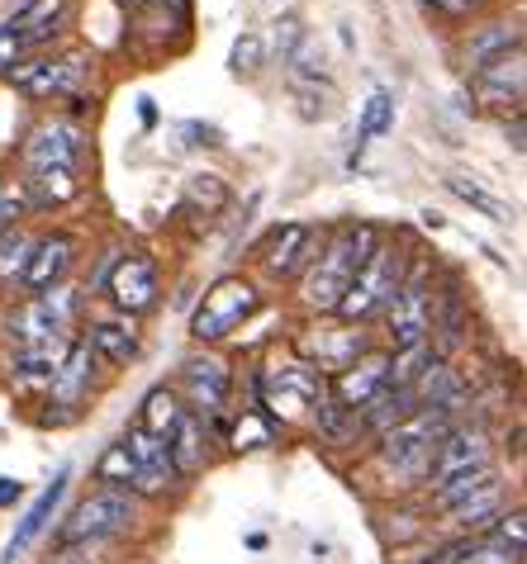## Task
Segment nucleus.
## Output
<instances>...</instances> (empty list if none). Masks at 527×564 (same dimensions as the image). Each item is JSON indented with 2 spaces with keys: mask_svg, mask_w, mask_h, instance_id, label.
I'll return each mask as SVG.
<instances>
[{
  "mask_svg": "<svg viewBox=\"0 0 527 564\" xmlns=\"http://www.w3.org/2000/svg\"><path fill=\"white\" fill-rule=\"evenodd\" d=\"M494 545H504V551H514L523 555V545H527V531H523V512H499V522H494Z\"/></svg>",
  "mask_w": 527,
  "mask_h": 564,
  "instance_id": "obj_34",
  "label": "nucleus"
},
{
  "mask_svg": "<svg viewBox=\"0 0 527 564\" xmlns=\"http://www.w3.org/2000/svg\"><path fill=\"white\" fill-rule=\"evenodd\" d=\"M129 522H133V498L123 494V489H96V494H86L82 503H76V512L67 517V527H62V541H67V545L110 541Z\"/></svg>",
  "mask_w": 527,
  "mask_h": 564,
  "instance_id": "obj_5",
  "label": "nucleus"
},
{
  "mask_svg": "<svg viewBox=\"0 0 527 564\" xmlns=\"http://www.w3.org/2000/svg\"><path fill=\"white\" fill-rule=\"evenodd\" d=\"M110 300L123 313H143L158 304V261L152 257H123L110 275Z\"/></svg>",
  "mask_w": 527,
  "mask_h": 564,
  "instance_id": "obj_15",
  "label": "nucleus"
},
{
  "mask_svg": "<svg viewBox=\"0 0 527 564\" xmlns=\"http://www.w3.org/2000/svg\"><path fill=\"white\" fill-rule=\"evenodd\" d=\"M385 370H390V360H385V356H362V360H352V366L337 370L333 399L343 403V409L356 413L370 394H376V389H385Z\"/></svg>",
  "mask_w": 527,
  "mask_h": 564,
  "instance_id": "obj_20",
  "label": "nucleus"
},
{
  "mask_svg": "<svg viewBox=\"0 0 527 564\" xmlns=\"http://www.w3.org/2000/svg\"><path fill=\"white\" fill-rule=\"evenodd\" d=\"M29 214V199H24V185H14L10 176H0V228L14 224V218Z\"/></svg>",
  "mask_w": 527,
  "mask_h": 564,
  "instance_id": "obj_35",
  "label": "nucleus"
},
{
  "mask_svg": "<svg viewBox=\"0 0 527 564\" xmlns=\"http://www.w3.org/2000/svg\"><path fill=\"white\" fill-rule=\"evenodd\" d=\"M447 512H452L456 527H490L494 517L504 512V479H494V484H485V489H475L471 498H461V503H452Z\"/></svg>",
  "mask_w": 527,
  "mask_h": 564,
  "instance_id": "obj_26",
  "label": "nucleus"
},
{
  "mask_svg": "<svg viewBox=\"0 0 527 564\" xmlns=\"http://www.w3.org/2000/svg\"><path fill=\"white\" fill-rule=\"evenodd\" d=\"M314 347H319V366L323 370H343L352 366L356 356H362V327H343V333H333V337H314Z\"/></svg>",
  "mask_w": 527,
  "mask_h": 564,
  "instance_id": "obj_29",
  "label": "nucleus"
},
{
  "mask_svg": "<svg viewBox=\"0 0 527 564\" xmlns=\"http://www.w3.org/2000/svg\"><path fill=\"white\" fill-rule=\"evenodd\" d=\"M370 252H376V228H370V224L337 228V238L329 242V252H319V265L304 275V304L337 308V300L347 294L352 275L362 271Z\"/></svg>",
  "mask_w": 527,
  "mask_h": 564,
  "instance_id": "obj_1",
  "label": "nucleus"
},
{
  "mask_svg": "<svg viewBox=\"0 0 527 564\" xmlns=\"http://www.w3.org/2000/svg\"><path fill=\"white\" fill-rule=\"evenodd\" d=\"M82 152L86 143L76 133V123H43L24 143V176H39V171H82Z\"/></svg>",
  "mask_w": 527,
  "mask_h": 564,
  "instance_id": "obj_11",
  "label": "nucleus"
},
{
  "mask_svg": "<svg viewBox=\"0 0 527 564\" xmlns=\"http://www.w3.org/2000/svg\"><path fill=\"white\" fill-rule=\"evenodd\" d=\"M257 67H261V39H257V34H243V39L234 43V72L252 76Z\"/></svg>",
  "mask_w": 527,
  "mask_h": 564,
  "instance_id": "obj_38",
  "label": "nucleus"
},
{
  "mask_svg": "<svg viewBox=\"0 0 527 564\" xmlns=\"http://www.w3.org/2000/svg\"><path fill=\"white\" fill-rule=\"evenodd\" d=\"M86 347L105 360H115V366H123V360L138 351V327H133V318H105V323L90 327Z\"/></svg>",
  "mask_w": 527,
  "mask_h": 564,
  "instance_id": "obj_24",
  "label": "nucleus"
},
{
  "mask_svg": "<svg viewBox=\"0 0 527 564\" xmlns=\"http://www.w3.org/2000/svg\"><path fill=\"white\" fill-rule=\"evenodd\" d=\"M356 413H362V417H356V422H362V427H370L376 436H385V432L395 427V422H405L409 413H418V403H413L409 389L385 384V389H376V394H370V399H366Z\"/></svg>",
  "mask_w": 527,
  "mask_h": 564,
  "instance_id": "obj_22",
  "label": "nucleus"
},
{
  "mask_svg": "<svg viewBox=\"0 0 527 564\" xmlns=\"http://www.w3.org/2000/svg\"><path fill=\"white\" fill-rule=\"evenodd\" d=\"M67 479H72V469L62 465L57 475L43 484V494L34 498V503H29V512L20 517V527H14V536H10V545H6V560H0V564H14V560L29 551V545L43 536V527L53 522V512H57V503H62V494H67Z\"/></svg>",
  "mask_w": 527,
  "mask_h": 564,
  "instance_id": "obj_14",
  "label": "nucleus"
},
{
  "mask_svg": "<svg viewBox=\"0 0 527 564\" xmlns=\"http://www.w3.org/2000/svg\"><path fill=\"white\" fill-rule=\"evenodd\" d=\"M508 48H523V34H518L514 24H504V20L475 24L471 39H466V48H461V62H466V72H480L485 62H494V57L508 53Z\"/></svg>",
  "mask_w": 527,
  "mask_h": 564,
  "instance_id": "obj_23",
  "label": "nucleus"
},
{
  "mask_svg": "<svg viewBox=\"0 0 527 564\" xmlns=\"http://www.w3.org/2000/svg\"><path fill=\"white\" fill-rule=\"evenodd\" d=\"M72 318H76V290L53 285V290L34 294V300L14 313V318H10V337L20 341V347H29V341H49V337L67 333Z\"/></svg>",
  "mask_w": 527,
  "mask_h": 564,
  "instance_id": "obj_7",
  "label": "nucleus"
},
{
  "mask_svg": "<svg viewBox=\"0 0 527 564\" xmlns=\"http://www.w3.org/2000/svg\"><path fill=\"white\" fill-rule=\"evenodd\" d=\"M405 271H409L405 247H380L376 242V252H370L362 271L352 275V285H347L343 300H337L333 313H343L347 323H362V318H370V313H380L385 304H390V294L399 290Z\"/></svg>",
  "mask_w": 527,
  "mask_h": 564,
  "instance_id": "obj_3",
  "label": "nucleus"
},
{
  "mask_svg": "<svg viewBox=\"0 0 527 564\" xmlns=\"http://www.w3.org/2000/svg\"><path fill=\"white\" fill-rule=\"evenodd\" d=\"M452 432V413L442 409H418L405 422H395L390 432L380 436V460L405 469V475H428L432 456H438V442Z\"/></svg>",
  "mask_w": 527,
  "mask_h": 564,
  "instance_id": "obj_2",
  "label": "nucleus"
},
{
  "mask_svg": "<svg viewBox=\"0 0 527 564\" xmlns=\"http://www.w3.org/2000/svg\"><path fill=\"white\" fill-rule=\"evenodd\" d=\"M185 133H195V143H209V148L219 143V133H214L209 123H185Z\"/></svg>",
  "mask_w": 527,
  "mask_h": 564,
  "instance_id": "obj_42",
  "label": "nucleus"
},
{
  "mask_svg": "<svg viewBox=\"0 0 527 564\" xmlns=\"http://www.w3.org/2000/svg\"><path fill=\"white\" fill-rule=\"evenodd\" d=\"M181 417H185V409L176 403L172 389H152L148 403L138 409V422H133V427H143L148 436H158V442H172V432L181 427Z\"/></svg>",
  "mask_w": 527,
  "mask_h": 564,
  "instance_id": "obj_25",
  "label": "nucleus"
},
{
  "mask_svg": "<svg viewBox=\"0 0 527 564\" xmlns=\"http://www.w3.org/2000/svg\"><path fill=\"white\" fill-rule=\"evenodd\" d=\"M267 442H271V427H267V422H261L257 413H247L238 427H234V446H238V451H257V446H267Z\"/></svg>",
  "mask_w": 527,
  "mask_h": 564,
  "instance_id": "obj_36",
  "label": "nucleus"
},
{
  "mask_svg": "<svg viewBox=\"0 0 527 564\" xmlns=\"http://www.w3.org/2000/svg\"><path fill=\"white\" fill-rule=\"evenodd\" d=\"M166 451H172V469H176V475H195V469L205 465V427H200V417L185 413L181 427L172 432V442H166Z\"/></svg>",
  "mask_w": 527,
  "mask_h": 564,
  "instance_id": "obj_27",
  "label": "nucleus"
},
{
  "mask_svg": "<svg viewBox=\"0 0 527 564\" xmlns=\"http://www.w3.org/2000/svg\"><path fill=\"white\" fill-rule=\"evenodd\" d=\"M385 318H390L395 347H418V341L432 337L438 313H432V280H428L423 265H418V271H405L399 290L390 294V304H385Z\"/></svg>",
  "mask_w": 527,
  "mask_h": 564,
  "instance_id": "obj_4",
  "label": "nucleus"
},
{
  "mask_svg": "<svg viewBox=\"0 0 527 564\" xmlns=\"http://www.w3.org/2000/svg\"><path fill=\"white\" fill-rule=\"evenodd\" d=\"M261 394H267L271 413L294 417V413H304L309 403L323 399V375H319V366H309V360H281V366H271L261 375Z\"/></svg>",
  "mask_w": 527,
  "mask_h": 564,
  "instance_id": "obj_9",
  "label": "nucleus"
},
{
  "mask_svg": "<svg viewBox=\"0 0 527 564\" xmlns=\"http://www.w3.org/2000/svg\"><path fill=\"white\" fill-rule=\"evenodd\" d=\"M62 20H67V0H29L24 10L10 14L6 29L24 43V48H43V43L62 29Z\"/></svg>",
  "mask_w": 527,
  "mask_h": 564,
  "instance_id": "obj_21",
  "label": "nucleus"
},
{
  "mask_svg": "<svg viewBox=\"0 0 527 564\" xmlns=\"http://www.w3.org/2000/svg\"><path fill=\"white\" fill-rule=\"evenodd\" d=\"M252 308H257V290L247 285V280L228 275V280H219V285H214V290L205 294V304L195 308L191 333H195L200 341H219V337L234 333V327H238Z\"/></svg>",
  "mask_w": 527,
  "mask_h": 564,
  "instance_id": "obj_6",
  "label": "nucleus"
},
{
  "mask_svg": "<svg viewBox=\"0 0 527 564\" xmlns=\"http://www.w3.org/2000/svg\"><path fill=\"white\" fill-rule=\"evenodd\" d=\"M20 494H24V484H20V479H0V508L20 503Z\"/></svg>",
  "mask_w": 527,
  "mask_h": 564,
  "instance_id": "obj_41",
  "label": "nucleus"
},
{
  "mask_svg": "<svg viewBox=\"0 0 527 564\" xmlns=\"http://www.w3.org/2000/svg\"><path fill=\"white\" fill-rule=\"evenodd\" d=\"M24 53H29V48H24V43H20V39H14V34H10V29H6V24H0V76H10L14 67H20V62H24Z\"/></svg>",
  "mask_w": 527,
  "mask_h": 564,
  "instance_id": "obj_39",
  "label": "nucleus"
},
{
  "mask_svg": "<svg viewBox=\"0 0 527 564\" xmlns=\"http://www.w3.org/2000/svg\"><path fill=\"white\" fill-rule=\"evenodd\" d=\"M90 375H96V351H90L86 341H72L62 366L49 380V403H62L67 413H76L90 399Z\"/></svg>",
  "mask_w": 527,
  "mask_h": 564,
  "instance_id": "obj_13",
  "label": "nucleus"
},
{
  "mask_svg": "<svg viewBox=\"0 0 527 564\" xmlns=\"http://www.w3.org/2000/svg\"><path fill=\"white\" fill-rule=\"evenodd\" d=\"M390 123H395V96H390V90H376V96L366 100L362 129H356V152H362V143H370V138H380Z\"/></svg>",
  "mask_w": 527,
  "mask_h": 564,
  "instance_id": "obj_33",
  "label": "nucleus"
},
{
  "mask_svg": "<svg viewBox=\"0 0 527 564\" xmlns=\"http://www.w3.org/2000/svg\"><path fill=\"white\" fill-rule=\"evenodd\" d=\"M67 347H72L67 333H62V337H49V341H29V347L14 351V370H20L24 380H29V375H49V380H53V370L62 366Z\"/></svg>",
  "mask_w": 527,
  "mask_h": 564,
  "instance_id": "obj_28",
  "label": "nucleus"
},
{
  "mask_svg": "<svg viewBox=\"0 0 527 564\" xmlns=\"http://www.w3.org/2000/svg\"><path fill=\"white\" fill-rule=\"evenodd\" d=\"M123 446H129V456L138 460V494H162L166 484L176 479L172 451H166V442L148 436L143 427H129V432H123Z\"/></svg>",
  "mask_w": 527,
  "mask_h": 564,
  "instance_id": "obj_16",
  "label": "nucleus"
},
{
  "mask_svg": "<svg viewBox=\"0 0 527 564\" xmlns=\"http://www.w3.org/2000/svg\"><path fill=\"white\" fill-rule=\"evenodd\" d=\"M86 72L90 62L86 53H67V57H34V62H20L10 72V82L29 90L34 100H49V96H76L86 86Z\"/></svg>",
  "mask_w": 527,
  "mask_h": 564,
  "instance_id": "obj_8",
  "label": "nucleus"
},
{
  "mask_svg": "<svg viewBox=\"0 0 527 564\" xmlns=\"http://www.w3.org/2000/svg\"><path fill=\"white\" fill-rule=\"evenodd\" d=\"M76 257V242L67 238V232H53V238H43L34 242V257H29V271H24V285L43 294V290H53L62 285V275H67V265Z\"/></svg>",
  "mask_w": 527,
  "mask_h": 564,
  "instance_id": "obj_19",
  "label": "nucleus"
},
{
  "mask_svg": "<svg viewBox=\"0 0 527 564\" xmlns=\"http://www.w3.org/2000/svg\"><path fill=\"white\" fill-rule=\"evenodd\" d=\"M29 257H34V238H24L20 228L0 238V285H14L29 271Z\"/></svg>",
  "mask_w": 527,
  "mask_h": 564,
  "instance_id": "obj_32",
  "label": "nucleus"
},
{
  "mask_svg": "<svg viewBox=\"0 0 527 564\" xmlns=\"http://www.w3.org/2000/svg\"><path fill=\"white\" fill-rule=\"evenodd\" d=\"M309 257H314V228H304V224H281L267 238V252H261V261H267L271 275L304 271Z\"/></svg>",
  "mask_w": 527,
  "mask_h": 564,
  "instance_id": "obj_18",
  "label": "nucleus"
},
{
  "mask_svg": "<svg viewBox=\"0 0 527 564\" xmlns=\"http://www.w3.org/2000/svg\"><path fill=\"white\" fill-rule=\"evenodd\" d=\"M447 191H452L456 199H466V205L480 209L485 218H494V224H508V218H514V209H508L499 195H490L485 185H475V181H466V176H447Z\"/></svg>",
  "mask_w": 527,
  "mask_h": 564,
  "instance_id": "obj_31",
  "label": "nucleus"
},
{
  "mask_svg": "<svg viewBox=\"0 0 527 564\" xmlns=\"http://www.w3.org/2000/svg\"><path fill=\"white\" fill-rule=\"evenodd\" d=\"M471 86L475 96L494 105V109H523V96H527V67H523V48H508L494 62H485L480 72H471Z\"/></svg>",
  "mask_w": 527,
  "mask_h": 564,
  "instance_id": "obj_12",
  "label": "nucleus"
},
{
  "mask_svg": "<svg viewBox=\"0 0 527 564\" xmlns=\"http://www.w3.org/2000/svg\"><path fill=\"white\" fill-rule=\"evenodd\" d=\"M490 465H494L490 432L485 427H452L438 442V456H432V465H428V479H432V489H442L447 479L471 475V469H490Z\"/></svg>",
  "mask_w": 527,
  "mask_h": 564,
  "instance_id": "obj_10",
  "label": "nucleus"
},
{
  "mask_svg": "<svg viewBox=\"0 0 527 564\" xmlns=\"http://www.w3.org/2000/svg\"><path fill=\"white\" fill-rule=\"evenodd\" d=\"M438 14H452V20H471V14L485 6V0H428Z\"/></svg>",
  "mask_w": 527,
  "mask_h": 564,
  "instance_id": "obj_40",
  "label": "nucleus"
},
{
  "mask_svg": "<svg viewBox=\"0 0 527 564\" xmlns=\"http://www.w3.org/2000/svg\"><path fill=\"white\" fill-rule=\"evenodd\" d=\"M456 564H523V555H514V551H504V545L485 541V545H475V551L461 555Z\"/></svg>",
  "mask_w": 527,
  "mask_h": 564,
  "instance_id": "obj_37",
  "label": "nucleus"
},
{
  "mask_svg": "<svg viewBox=\"0 0 527 564\" xmlns=\"http://www.w3.org/2000/svg\"><path fill=\"white\" fill-rule=\"evenodd\" d=\"M185 394H191L195 413H219L228 403V366L219 356L185 360Z\"/></svg>",
  "mask_w": 527,
  "mask_h": 564,
  "instance_id": "obj_17",
  "label": "nucleus"
},
{
  "mask_svg": "<svg viewBox=\"0 0 527 564\" xmlns=\"http://www.w3.org/2000/svg\"><path fill=\"white\" fill-rule=\"evenodd\" d=\"M96 479L105 489H138V460L129 456V446H123V436L105 451L100 465H96Z\"/></svg>",
  "mask_w": 527,
  "mask_h": 564,
  "instance_id": "obj_30",
  "label": "nucleus"
}]
</instances>
